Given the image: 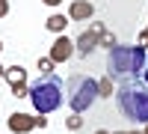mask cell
Returning <instances> with one entry per match:
<instances>
[{
  "instance_id": "2e32d148",
  "label": "cell",
  "mask_w": 148,
  "mask_h": 134,
  "mask_svg": "<svg viewBox=\"0 0 148 134\" xmlns=\"http://www.w3.org/2000/svg\"><path fill=\"white\" fill-rule=\"evenodd\" d=\"M36 128H47V119L45 116H36Z\"/></svg>"
},
{
  "instance_id": "8992f818",
  "label": "cell",
  "mask_w": 148,
  "mask_h": 134,
  "mask_svg": "<svg viewBox=\"0 0 148 134\" xmlns=\"http://www.w3.org/2000/svg\"><path fill=\"white\" fill-rule=\"evenodd\" d=\"M3 81L12 87V95H15V99H27V95H30V87H27V69H24V66H6Z\"/></svg>"
},
{
  "instance_id": "4fadbf2b",
  "label": "cell",
  "mask_w": 148,
  "mask_h": 134,
  "mask_svg": "<svg viewBox=\"0 0 148 134\" xmlns=\"http://www.w3.org/2000/svg\"><path fill=\"white\" fill-rule=\"evenodd\" d=\"M101 48H107V51H113V48H116V36L110 33V30L101 36Z\"/></svg>"
},
{
  "instance_id": "9a60e30c",
  "label": "cell",
  "mask_w": 148,
  "mask_h": 134,
  "mask_svg": "<svg viewBox=\"0 0 148 134\" xmlns=\"http://www.w3.org/2000/svg\"><path fill=\"white\" fill-rule=\"evenodd\" d=\"M9 15V0H0V18Z\"/></svg>"
},
{
  "instance_id": "30bf717a",
  "label": "cell",
  "mask_w": 148,
  "mask_h": 134,
  "mask_svg": "<svg viewBox=\"0 0 148 134\" xmlns=\"http://www.w3.org/2000/svg\"><path fill=\"white\" fill-rule=\"evenodd\" d=\"M68 21H71V18H65L62 12H56V15H51V18L45 21V27L51 30V33H59V36H62V30L68 27Z\"/></svg>"
},
{
  "instance_id": "d4e9b609",
  "label": "cell",
  "mask_w": 148,
  "mask_h": 134,
  "mask_svg": "<svg viewBox=\"0 0 148 134\" xmlns=\"http://www.w3.org/2000/svg\"><path fill=\"white\" fill-rule=\"evenodd\" d=\"M145 48H148V45H145Z\"/></svg>"
},
{
  "instance_id": "e0dca14e",
  "label": "cell",
  "mask_w": 148,
  "mask_h": 134,
  "mask_svg": "<svg viewBox=\"0 0 148 134\" xmlns=\"http://www.w3.org/2000/svg\"><path fill=\"white\" fill-rule=\"evenodd\" d=\"M139 42H142V45H148V27L142 30V36H139Z\"/></svg>"
},
{
  "instance_id": "603a6c76",
  "label": "cell",
  "mask_w": 148,
  "mask_h": 134,
  "mask_svg": "<svg viewBox=\"0 0 148 134\" xmlns=\"http://www.w3.org/2000/svg\"><path fill=\"white\" fill-rule=\"evenodd\" d=\"M142 134H148V122H145V128H142Z\"/></svg>"
},
{
  "instance_id": "cb8c5ba5",
  "label": "cell",
  "mask_w": 148,
  "mask_h": 134,
  "mask_svg": "<svg viewBox=\"0 0 148 134\" xmlns=\"http://www.w3.org/2000/svg\"><path fill=\"white\" fill-rule=\"evenodd\" d=\"M0 51H3V42H0Z\"/></svg>"
},
{
  "instance_id": "8fae6325",
  "label": "cell",
  "mask_w": 148,
  "mask_h": 134,
  "mask_svg": "<svg viewBox=\"0 0 148 134\" xmlns=\"http://www.w3.org/2000/svg\"><path fill=\"white\" fill-rule=\"evenodd\" d=\"M98 95H101V99L116 95V90H113V78H101V81H98Z\"/></svg>"
},
{
  "instance_id": "5b68a950",
  "label": "cell",
  "mask_w": 148,
  "mask_h": 134,
  "mask_svg": "<svg viewBox=\"0 0 148 134\" xmlns=\"http://www.w3.org/2000/svg\"><path fill=\"white\" fill-rule=\"evenodd\" d=\"M104 33H107V27H104L101 21H95V24H92L89 30H83V33L77 36V42H74V48H77V54H80V57H89V54L95 51V48L101 45V36H104Z\"/></svg>"
},
{
  "instance_id": "d6986e66",
  "label": "cell",
  "mask_w": 148,
  "mask_h": 134,
  "mask_svg": "<svg viewBox=\"0 0 148 134\" xmlns=\"http://www.w3.org/2000/svg\"><path fill=\"white\" fill-rule=\"evenodd\" d=\"M142 81L148 83V63H145V72H142Z\"/></svg>"
},
{
  "instance_id": "44dd1931",
  "label": "cell",
  "mask_w": 148,
  "mask_h": 134,
  "mask_svg": "<svg viewBox=\"0 0 148 134\" xmlns=\"http://www.w3.org/2000/svg\"><path fill=\"white\" fill-rule=\"evenodd\" d=\"M3 75H6V69H3V66H0V81H3Z\"/></svg>"
},
{
  "instance_id": "6da1fadb",
  "label": "cell",
  "mask_w": 148,
  "mask_h": 134,
  "mask_svg": "<svg viewBox=\"0 0 148 134\" xmlns=\"http://www.w3.org/2000/svg\"><path fill=\"white\" fill-rule=\"evenodd\" d=\"M145 45H116L107 57L110 78L116 81H136V75L145 72Z\"/></svg>"
},
{
  "instance_id": "7a4b0ae2",
  "label": "cell",
  "mask_w": 148,
  "mask_h": 134,
  "mask_svg": "<svg viewBox=\"0 0 148 134\" xmlns=\"http://www.w3.org/2000/svg\"><path fill=\"white\" fill-rule=\"evenodd\" d=\"M116 104L125 119L145 125L148 122V83L145 81H121V87L116 90Z\"/></svg>"
},
{
  "instance_id": "ac0fdd59",
  "label": "cell",
  "mask_w": 148,
  "mask_h": 134,
  "mask_svg": "<svg viewBox=\"0 0 148 134\" xmlns=\"http://www.w3.org/2000/svg\"><path fill=\"white\" fill-rule=\"evenodd\" d=\"M110 134H142V131H110Z\"/></svg>"
},
{
  "instance_id": "5bb4252c",
  "label": "cell",
  "mask_w": 148,
  "mask_h": 134,
  "mask_svg": "<svg viewBox=\"0 0 148 134\" xmlns=\"http://www.w3.org/2000/svg\"><path fill=\"white\" fill-rule=\"evenodd\" d=\"M65 125H68V131H77V128L83 125V116H80V113H74V116H68V119H65Z\"/></svg>"
},
{
  "instance_id": "9c48e42d",
  "label": "cell",
  "mask_w": 148,
  "mask_h": 134,
  "mask_svg": "<svg viewBox=\"0 0 148 134\" xmlns=\"http://www.w3.org/2000/svg\"><path fill=\"white\" fill-rule=\"evenodd\" d=\"M95 15V6L89 3V0H74L71 9H68V18L71 21H86V18H92Z\"/></svg>"
},
{
  "instance_id": "7402d4cb",
  "label": "cell",
  "mask_w": 148,
  "mask_h": 134,
  "mask_svg": "<svg viewBox=\"0 0 148 134\" xmlns=\"http://www.w3.org/2000/svg\"><path fill=\"white\" fill-rule=\"evenodd\" d=\"M95 134H110V131H104V128H101V131H95Z\"/></svg>"
},
{
  "instance_id": "277c9868",
  "label": "cell",
  "mask_w": 148,
  "mask_h": 134,
  "mask_svg": "<svg viewBox=\"0 0 148 134\" xmlns=\"http://www.w3.org/2000/svg\"><path fill=\"white\" fill-rule=\"evenodd\" d=\"M65 90H68V104H71L74 113L89 110L95 104V99H98V81L89 78V75H71Z\"/></svg>"
},
{
  "instance_id": "52a82bcc",
  "label": "cell",
  "mask_w": 148,
  "mask_h": 134,
  "mask_svg": "<svg viewBox=\"0 0 148 134\" xmlns=\"http://www.w3.org/2000/svg\"><path fill=\"white\" fill-rule=\"evenodd\" d=\"M74 51H77V48H74V42L68 39V36H59V39L51 45V54H47V57H51L53 63H65Z\"/></svg>"
},
{
  "instance_id": "ffe728a7",
  "label": "cell",
  "mask_w": 148,
  "mask_h": 134,
  "mask_svg": "<svg viewBox=\"0 0 148 134\" xmlns=\"http://www.w3.org/2000/svg\"><path fill=\"white\" fill-rule=\"evenodd\" d=\"M45 3H47V6H59V0H45Z\"/></svg>"
},
{
  "instance_id": "3957f363",
  "label": "cell",
  "mask_w": 148,
  "mask_h": 134,
  "mask_svg": "<svg viewBox=\"0 0 148 134\" xmlns=\"http://www.w3.org/2000/svg\"><path fill=\"white\" fill-rule=\"evenodd\" d=\"M62 92H65V83L59 78H53V75H45L36 83H30V101H33V107L39 113L59 110V104H62V99H65Z\"/></svg>"
},
{
  "instance_id": "ba28073f",
  "label": "cell",
  "mask_w": 148,
  "mask_h": 134,
  "mask_svg": "<svg viewBox=\"0 0 148 134\" xmlns=\"http://www.w3.org/2000/svg\"><path fill=\"white\" fill-rule=\"evenodd\" d=\"M6 125H9V131H15V134H27V131L36 128V116H30V113H12Z\"/></svg>"
},
{
  "instance_id": "7c38bea8",
  "label": "cell",
  "mask_w": 148,
  "mask_h": 134,
  "mask_svg": "<svg viewBox=\"0 0 148 134\" xmlns=\"http://www.w3.org/2000/svg\"><path fill=\"white\" fill-rule=\"evenodd\" d=\"M36 69H39L42 75H53V69H56V63H53L51 57H42L39 63H36Z\"/></svg>"
}]
</instances>
